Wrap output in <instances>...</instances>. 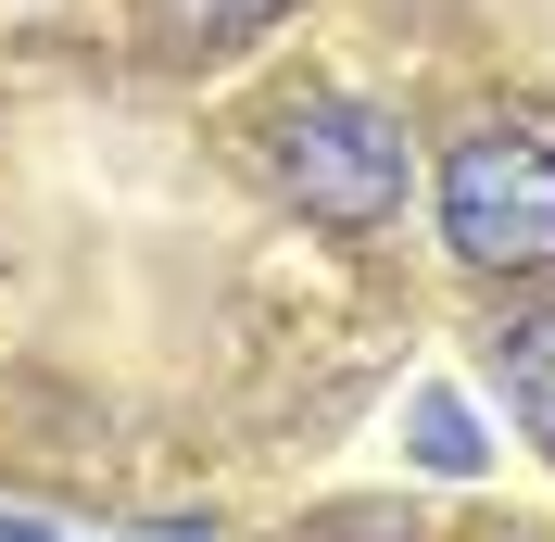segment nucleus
I'll return each mask as SVG.
<instances>
[{
    "label": "nucleus",
    "instance_id": "6",
    "mask_svg": "<svg viewBox=\"0 0 555 542\" xmlns=\"http://www.w3.org/2000/svg\"><path fill=\"white\" fill-rule=\"evenodd\" d=\"M304 542H416V517H404V505H328Z\"/></svg>",
    "mask_w": 555,
    "mask_h": 542
},
{
    "label": "nucleus",
    "instance_id": "7",
    "mask_svg": "<svg viewBox=\"0 0 555 542\" xmlns=\"http://www.w3.org/2000/svg\"><path fill=\"white\" fill-rule=\"evenodd\" d=\"M0 542H64V530H38V517H0Z\"/></svg>",
    "mask_w": 555,
    "mask_h": 542
},
{
    "label": "nucleus",
    "instance_id": "2",
    "mask_svg": "<svg viewBox=\"0 0 555 542\" xmlns=\"http://www.w3.org/2000/svg\"><path fill=\"white\" fill-rule=\"evenodd\" d=\"M429 215H442V253L467 278H543L555 266V139L467 127L429 165Z\"/></svg>",
    "mask_w": 555,
    "mask_h": 542
},
{
    "label": "nucleus",
    "instance_id": "5",
    "mask_svg": "<svg viewBox=\"0 0 555 542\" xmlns=\"http://www.w3.org/2000/svg\"><path fill=\"white\" fill-rule=\"evenodd\" d=\"M404 454L429 479H480V416L454 404V391H416V404H404Z\"/></svg>",
    "mask_w": 555,
    "mask_h": 542
},
{
    "label": "nucleus",
    "instance_id": "1",
    "mask_svg": "<svg viewBox=\"0 0 555 542\" xmlns=\"http://www.w3.org/2000/svg\"><path fill=\"white\" fill-rule=\"evenodd\" d=\"M266 190L315 228H391L416 203V139L353 89H315L266 127Z\"/></svg>",
    "mask_w": 555,
    "mask_h": 542
},
{
    "label": "nucleus",
    "instance_id": "4",
    "mask_svg": "<svg viewBox=\"0 0 555 542\" xmlns=\"http://www.w3.org/2000/svg\"><path fill=\"white\" fill-rule=\"evenodd\" d=\"M291 13H304V0H165V38L177 51H241V38H266V26H291Z\"/></svg>",
    "mask_w": 555,
    "mask_h": 542
},
{
    "label": "nucleus",
    "instance_id": "3",
    "mask_svg": "<svg viewBox=\"0 0 555 542\" xmlns=\"http://www.w3.org/2000/svg\"><path fill=\"white\" fill-rule=\"evenodd\" d=\"M492 378H505V416H518V441L555 467V304L505 315V340H492Z\"/></svg>",
    "mask_w": 555,
    "mask_h": 542
}]
</instances>
